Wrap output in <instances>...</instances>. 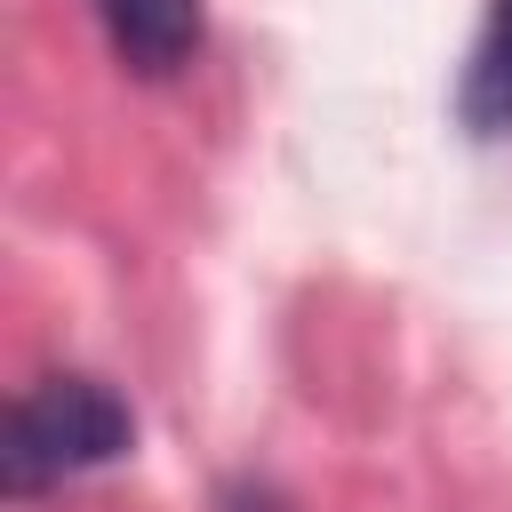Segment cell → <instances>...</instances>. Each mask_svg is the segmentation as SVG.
<instances>
[{
    "label": "cell",
    "instance_id": "6da1fadb",
    "mask_svg": "<svg viewBox=\"0 0 512 512\" xmlns=\"http://www.w3.org/2000/svg\"><path fill=\"white\" fill-rule=\"evenodd\" d=\"M136 440V416L112 384L96 376H48L32 384L8 424H0V480L8 496H40L72 472H96V464H120Z\"/></svg>",
    "mask_w": 512,
    "mask_h": 512
},
{
    "label": "cell",
    "instance_id": "7a4b0ae2",
    "mask_svg": "<svg viewBox=\"0 0 512 512\" xmlns=\"http://www.w3.org/2000/svg\"><path fill=\"white\" fill-rule=\"evenodd\" d=\"M112 56L144 80H168L200 56V0H96Z\"/></svg>",
    "mask_w": 512,
    "mask_h": 512
},
{
    "label": "cell",
    "instance_id": "3957f363",
    "mask_svg": "<svg viewBox=\"0 0 512 512\" xmlns=\"http://www.w3.org/2000/svg\"><path fill=\"white\" fill-rule=\"evenodd\" d=\"M464 128L472 136H512V0L488 8V32L464 64Z\"/></svg>",
    "mask_w": 512,
    "mask_h": 512
},
{
    "label": "cell",
    "instance_id": "277c9868",
    "mask_svg": "<svg viewBox=\"0 0 512 512\" xmlns=\"http://www.w3.org/2000/svg\"><path fill=\"white\" fill-rule=\"evenodd\" d=\"M224 512H280L264 488H224Z\"/></svg>",
    "mask_w": 512,
    "mask_h": 512
}]
</instances>
